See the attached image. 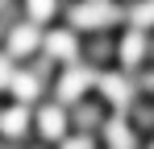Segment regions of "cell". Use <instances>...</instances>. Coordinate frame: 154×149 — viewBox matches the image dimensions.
Here are the masks:
<instances>
[{
  "label": "cell",
  "instance_id": "obj_1",
  "mask_svg": "<svg viewBox=\"0 0 154 149\" xmlns=\"http://www.w3.org/2000/svg\"><path fill=\"white\" fill-rule=\"evenodd\" d=\"M67 21H71V29H108L112 21H121V8L104 4V0H88L67 13Z\"/></svg>",
  "mask_w": 154,
  "mask_h": 149
},
{
  "label": "cell",
  "instance_id": "obj_2",
  "mask_svg": "<svg viewBox=\"0 0 154 149\" xmlns=\"http://www.w3.org/2000/svg\"><path fill=\"white\" fill-rule=\"evenodd\" d=\"M92 83H96V74L88 71V66H71V71H63V74H58V87H54V91H58V104H79L83 91H88Z\"/></svg>",
  "mask_w": 154,
  "mask_h": 149
},
{
  "label": "cell",
  "instance_id": "obj_3",
  "mask_svg": "<svg viewBox=\"0 0 154 149\" xmlns=\"http://www.w3.org/2000/svg\"><path fill=\"white\" fill-rule=\"evenodd\" d=\"M42 46H46V58H58V62H75V58H79V37L71 33V29L50 33Z\"/></svg>",
  "mask_w": 154,
  "mask_h": 149
},
{
  "label": "cell",
  "instance_id": "obj_4",
  "mask_svg": "<svg viewBox=\"0 0 154 149\" xmlns=\"http://www.w3.org/2000/svg\"><path fill=\"white\" fill-rule=\"evenodd\" d=\"M38 42H42L38 25H13V29H8V58H25V54H33Z\"/></svg>",
  "mask_w": 154,
  "mask_h": 149
},
{
  "label": "cell",
  "instance_id": "obj_5",
  "mask_svg": "<svg viewBox=\"0 0 154 149\" xmlns=\"http://www.w3.org/2000/svg\"><path fill=\"white\" fill-rule=\"evenodd\" d=\"M146 50H150V46H146V37L133 29V33H125V42H121V62H125V66H137V62L146 58Z\"/></svg>",
  "mask_w": 154,
  "mask_h": 149
},
{
  "label": "cell",
  "instance_id": "obj_6",
  "mask_svg": "<svg viewBox=\"0 0 154 149\" xmlns=\"http://www.w3.org/2000/svg\"><path fill=\"white\" fill-rule=\"evenodd\" d=\"M129 21H133V29H146V25H154V0H137V4L129 8Z\"/></svg>",
  "mask_w": 154,
  "mask_h": 149
},
{
  "label": "cell",
  "instance_id": "obj_7",
  "mask_svg": "<svg viewBox=\"0 0 154 149\" xmlns=\"http://www.w3.org/2000/svg\"><path fill=\"white\" fill-rule=\"evenodd\" d=\"M25 8H29V17H33V25H42V21L54 17V0H25Z\"/></svg>",
  "mask_w": 154,
  "mask_h": 149
},
{
  "label": "cell",
  "instance_id": "obj_8",
  "mask_svg": "<svg viewBox=\"0 0 154 149\" xmlns=\"http://www.w3.org/2000/svg\"><path fill=\"white\" fill-rule=\"evenodd\" d=\"M13 58H8V54H0V91H4V87H8V83H13Z\"/></svg>",
  "mask_w": 154,
  "mask_h": 149
},
{
  "label": "cell",
  "instance_id": "obj_9",
  "mask_svg": "<svg viewBox=\"0 0 154 149\" xmlns=\"http://www.w3.org/2000/svg\"><path fill=\"white\" fill-rule=\"evenodd\" d=\"M0 4H4V0H0Z\"/></svg>",
  "mask_w": 154,
  "mask_h": 149
}]
</instances>
